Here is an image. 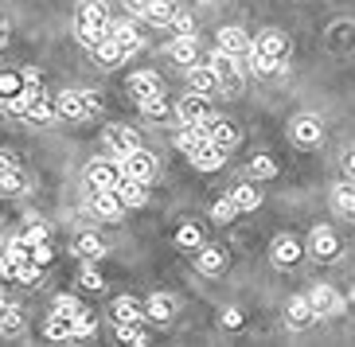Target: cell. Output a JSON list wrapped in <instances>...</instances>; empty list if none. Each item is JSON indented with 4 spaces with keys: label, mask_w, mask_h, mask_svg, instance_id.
<instances>
[{
    "label": "cell",
    "mask_w": 355,
    "mask_h": 347,
    "mask_svg": "<svg viewBox=\"0 0 355 347\" xmlns=\"http://www.w3.org/2000/svg\"><path fill=\"white\" fill-rule=\"evenodd\" d=\"M114 316L125 324V320H141V305H137L133 296H117L114 301Z\"/></svg>",
    "instance_id": "33"
},
{
    "label": "cell",
    "mask_w": 355,
    "mask_h": 347,
    "mask_svg": "<svg viewBox=\"0 0 355 347\" xmlns=\"http://www.w3.org/2000/svg\"><path fill=\"white\" fill-rule=\"evenodd\" d=\"M129 4V12H141V16H145V8H148V0H125Z\"/></svg>",
    "instance_id": "51"
},
{
    "label": "cell",
    "mask_w": 355,
    "mask_h": 347,
    "mask_svg": "<svg viewBox=\"0 0 355 347\" xmlns=\"http://www.w3.org/2000/svg\"><path fill=\"white\" fill-rule=\"evenodd\" d=\"M129 90H133L137 102H141V98H148V94H157L160 90V78L153 71H137L133 78H129Z\"/></svg>",
    "instance_id": "24"
},
{
    "label": "cell",
    "mask_w": 355,
    "mask_h": 347,
    "mask_svg": "<svg viewBox=\"0 0 355 347\" xmlns=\"http://www.w3.org/2000/svg\"><path fill=\"white\" fill-rule=\"evenodd\" d=\"M344 168H347V176H355V148L347 152V160H344Z\"/></svg>",
    "instance_id": "52"
},
{
    "label": "cell",
    "mask_w": 355,
    "mask_h": 347,
    "mask_svg": "<svg viewBox=\"0 0 355 347\" xmlns=\"http://www.w3.org/2000/svg\"><path fill=\"white\" fill-rule=\"evenodd\" d=\"M172 24H176V32H180V35H191V16H176Z\"/></svg>",
    "instance_id": "49"
},
{
    "label": "cell",
    "mask_w": 355,
    "mask_h": 347,
    "mask_svg": "<svg viewBox=\"0 0 355 347\" xmlns=\"http://www.w3.org/2000/svg\"><path fill=\"white\" fill-rule=\"evenodd\" d=\"M121 168H125V176H133V179H153V172H157V164H153V157H148L145 148H133V152H125L121 157Z\"/></svg>",
    "instance_id": "9"
},
{
    "label": "cell",
    "mask_w": 355,
    "mask_h": 347,
    "mask_svg": "<svg viewBox=\"0 0 355 347\" xmlns=\"http://www.w3.org/2000/svg\"><path fill=\"white\" fill-rule=\"evenodd\" d=\"M254 51H258V55H270V59H285L289 43H285L282 32H261L258 39H254Z\"/></svg>",
    "instance_id": "17"
},
{
    "label": "cell",
    "mask_w": 355,
    "mask_h": 347,
    "mask_svg": "<svg viewBox=\"0 0 355 347\" xmlns=\"http://www.w3.org/2000/svg\"><path fill=\"white\" fill-rule=\"evenodd\" d=\"M168 55H172V59H176V63H196L199 59V39L196 35H176V39L168 43Z\"/></svg>",
    "instance_id": "16"
},
{
    "label": "cell",
    "mask_w": 355,
    "mask_h": 347,
    "mask_svg": "<svg viewBox=\"0 0 355 347\" xmlns=\"http://www.w3.org/2000/svg\"><path fill=\"white\" fill-rule=\"evenodd\" d=\"M223 324H227V328H239V324H242V316L230 308V312H223Z\"/></svg>",
    "instance_id": "50"
},
{
    "label": "cell",
    "mask_w": 355,
    "mask_h": 347,
    "mask_svg": "<svg viewBox=\"0 0 355 347\" xmlns=\"http://www.w3.org/2000/svg\"><path fill=\"white\" fill-rule=\"evenodd\" d=\"M230 199H234V207H239V211H254V207H261V188L242 184V188L230 191Z\"/></svg>",
    "instance_id": "29"
},
{
    "label": "cell",
    "mask_w": 355,
    "mask_h": 347,
    "mask_svg": "<svg viewBox=\"0 0 355 347\" xmlns=\"http://www.w3.org/2000/svg\"><path fill=\"white\" fill-rule=\"evenodd\" d=\"M196 265H199V274L215 277V274H223V265H227V258H223V250H219V246H199Z\"/></svg>",
    "instance_id": "20"
},
{
    "label": "cell",
    "mask_w": 355,
    "mask_h": 347,
    "mask_svg": "<svg viewBox=\"0 0 355 347\" xmlns=\"http://www.w3.org/2000/svg\"><path fill=\"white\" fill-rule=\"evenodd\" d=\"M336 207L347 211V215H355V188L352 184H340V188H336Z\"/></svg>",
    "instance_id": "40"
},
{
    "label": "cell",
    "mask_w": 355,
    "mask_h": 347,
    "mask_svg": "<svg viewBox=\"0 0 355 347\" xmlns=\"http://www.w3.org/2000/svg\"><path fill=\"white\" fill-rule=\"evenodd\" d=\"M24 238H28V242H32V246L47 242V226H43V222H32V226L24 231Z\"/></svg>",
    "instance_id": "46"
},
{
    "label": "cell",
    "mask_w": 355,
    "mask_h": 347,
    "mask_svg": "<svg viewBox=\"0 0 355 347\" xmlns=\"http://www.w3.org/2000/svg\"><path fill=\"white\" fill-rule=\"evenodd\" d=\"M289 137L297 141V145H316V141L324 137V121H320L316 114H301V117H293Z\"/></svg>",
    "instance_id": "4"
},
{
    "label": "cell",
    "mask_w": 355,
    "mask_h": 347,
    "mask_svg": "<svg viewBox=\"0 0 355 347\" xmlns=\"http://www.w3.org/2000/svg\"><path fill=\"white\" fill-rule=\"evenodd\" d=\"M188 82L196 94H211L219 86V74H215V66H188Z\"/></svg>",
    "instance_id": "21"
},
{
    "label": "cell",
    "mask_w": 355,
    "mask_h": 347,
    "mask_svg": "<svg viewBox=\"0 0 355 347\" xmlns=\"http://www.w3.org/2000/svg\"><path fill=\"white\" fill-rule=\"evenodd\" d=\"M90 207H94V215H102V219H121L125 203H121L117 191H94V195H90Z\"/></svg>",
    "instance_id": "12"
},
{
    "label": "cell",
    "mask_w": 355,
    "mask_h": 347,
    "mask_svg": "<svg viewBox=\"0 0 355 347\" xmlns=\"http://www.w3.org/2000/svg\"><path fill=\"white\" fill-rule=\"evenodd\" d=\"M78 24H83V28H98V32H105V28H110V12H105L102 0H86L83 12H78Z\"/></svg>",
    "instance_id": "14"
},
{
    "label": "cell",
    "mask_w": 355,
    "mask_h": 347,
    "mask_svg": "<svg viewBox=\"0 0 355 347\" xmlns=\"http://www.w3.org/2000/svg\"><path fill=\"white\" fill-rule=\"evenodd\" d=\"M55 105H59V114H63L67 121H83L86 114H94L98 109V102H94L90 90H63Z\"/></svg>",
    "instance_id": "2"
},
{
    "label": "cell",
    "mask_w": 355,
    "mask_h": 347,
    "mask_svg": "<svg viewBox=\"0 0 355 347\" xmlns=\"http://www.w3.org/2000/svg\"><path fill=\"white\" fill-rule=\"evenodd\" d=\"M105 35H114L125 51H141V35H137L133 24H110V28H105Z\"/></svg>",
    "instance_id": "25"
},
{
    "label": "cell",
    "mask_w": 355,
    "mask_h": 347,
    "mask_svg": "<svg viewBox=\"0 0 355 347\" xmlns=\"http://www.w3.org/2000/svg\"><path fill=\"white\" fill-rule=\"evenodd\" d=\"M219 51H227V55H246L250 51V39H246V32H239V28H223L219 32Z\"/></svg>",
    "instance_id": "19"
},
{
    "label": "cell",
    "mask_w": 355,
    "mask_h": 347,
    "mask_svg": "<svg viewBox=\"0 0 355 347\" xmlns=\"http://www.w3.org/2000/svg\"><path fill=\"white\" fill-rule=\"evenodd\" d=\"M309 305H313L316 316H336L344 308V301H340V293H336L332 285H316L313 293H309Z\"/></svg>",
    "instance_id": "8"
},
{
    "label": "cell",
    "mask_w": 355,
    "mask_h": 347,
    "mask_svg": "<svg viewBox=\"0 0 355 347\" xmlns=\"http://www.w3.org/2000/svg\"><path fill=\"white\" fill-rule=\"evenodd\" d=\"M352 305H355V285H352Z\"/></svg>",
    "instance_id": "54"
},
{
    "label": "cell",
    "mask_w": 355,
    "mask_h": 347,
    "mask_svg": "<svg viewBox=\"0 0 355 347\" xmlns=\"http://www.w3.org/2000/svg\"><path fill=\"white\" fill-rule=\"evenodd\" d=\"M176 242L188 246V250H199V246H203V234H199V226H191V222H188V226H180V231H176Z\"/></svg>",
    "instance_id": "36"
},
{
    "label": "cell",
    "mask_w": 355,
    "mask_h": 347,
    "mask_svg": "<svg viewBox=\"0 0 355 347\" xmlns=\"http://www.w3.org/2000/svg\"><path fill=\"white\" fill-rule=\"evenodd\" d=\"M0 253H4V246H0Z\"/></svg>",
    "instance_id": "55"
},
{
    "label": "cell",
    "mask_w": 355,
    "mask_h": 347,
    "mask_svg": "<svg viewBox=\"0 0 355 347\" xmlns=\"http://www.w3.org/2000/svg\"><path fill=\"white\" fill-rule=\"evenodd\" d=\"M270 258H273V265H282V269H289V265H297V258H301V242H297L293 234H282V238H273Z\"/></svg>",
    "instance_id": "10"
},
{
    "label": "cell",
    "mask_w": 355,
    "mask_h": 347,
    "mask_svg": "<svg viewBox=\"0 0 355 347\" xmlns=\"http://www.w3.org/2000/svg\"><path fill=\"white\" fill-rule=\"evenodd\" d=\"M313 320H316V312H313V305H309V296H293L289 308H285V324L304 328V324H313Z\"/></svg>",
    "instance_id": "15"
},
{
    "label": "cell",
    "mask_w": 355,
    "mask_h": 347,
    "mask_svg": "<svg viewBox=\"0 0 355 347\" xmlns=\"http://www.w3.org/2000/svg\"><path fill=\"white\" fill-rule=\"evenodd\" d=\"M117 195H121V203H125V207H145V203H148L145 179H133V176H125L121 184H117Z\"/></svg>",
    "instance_id": "13"
},
{
    "label": "cell",
    "mask_w": 355,
    "mask_h": 347,
    "mask_svg": "<svg viewBox=\"0 0 355 347\" xmlns=\"http://www.w3.org/2000/svg\"><path fill=\"white\" fill-rule=\"evenodd\" d=\"M94 51H98V63H102V66H117V63H121V59L129 55L125 47H121V43L114 39V35H105V39L98 43Z\"/></svg>",
    "instance_id": "23"
},
{
    "label": "cell",
    "mask_w": 355,
    "mask_h": 347,
    "mask_svg": "<svg viewBox=\"0 0 355 347\" xmlns=\"http://www.w3.org/2000/svg\"><path fill=\"white\" fill-rule=\"evenodd\" d=\"M55 312H67V316H78L83 312V305H78V301H74V296H55Z\"/></svg>",
    "instance_id": "43"
},
{
    "label": "cell",
    "mask_w": 355,
    "mask_h": 347,
    "mask_svg": "<svg viewBox=\"0 0 355 347\" xmlns=\"http://www.w3.org/2000/svg\"><path fill=\"white\" fill-rule=\"evenodd\" d=\"M145 20H153V24H172V20H176V0H148Z\"/></svg>",
    "instance_id": "28"
},
{
    "label": "cell",
    "mask_w": 355,
    "mask_h": 347,
    "mask_svg": "<svg viewBox=\"0 0 355 347\" xmlns=\"http://www.w3.org/2000/svg\"><path fill=\"white\" fill-rule=\"evenodd\" d=\"M43 332H47V339H74V316L55 312L51 320L43 324Z\"/></svg>",
    "instance_id": "22"
},
{
    "label": "cell",
    "mask_w": 355,
    "mask_h": 347,
    "mask_svg": "<svg viewBox=\"0 0 355 347\" xmlns=\"http://www.w3.org/2000/svg\"><path fill=\"white\" fill-rule=\"evenodd\" d=\"M211 215H215V222H230L234 215H239V207H234V199L227 195V199H219V203H215V211H211Z\"/></svg>",
    "instance_id": "41"
},
{
    "label": "cell",
    "mask_w": 355,
    "mask_h": 347,
    "mask_svg": "<svg viewBox=\"0 0 355 347\" xmlns=\"http://www.w3.org/2000/svg\"><path fill=\"white\" fill-rule=\"evenodd\" d=\"M90 332H94V320H90V312L83 308V312L74 316V336H90Z\"/></svg>",
    "instance_id": "45"
},
{
    "label": "cell",
    "mask_w": 355,
    "mask_h": 347,
    "mask_svg": "<svg viewBox=\"0 0 355 347\" xmlns=\"http://www.w3.org/2000/svg\"><path fill=\"white\" fill-rule=\"evenodd\" d=\"M199 125L207 129V133H211V145H219L223 152H230V148L239 145V129L230 125V121H223V117H215V114H211L207 121H199Z\"/></svg>",
    "instance_id": "5"
},
{
    "label": "cell",
    "mask_w": 355,
    "mask_h": 347,
    "mask_svg": "<svg viewBox=\"0 0 355 347\" xmlns=\"http://www.w3.org/2000/svg\"><path fill=\"white\" fill-rule=\"evenodd\" d=\"M313 253L320 262H332L336 253H340V238H336L332 226H316L313 231Z\"/></svg>",
    "instance_id": "11"
},
{
    "label": "cell",
    "mask_w": 355,
    "mask_h": 347,
    "mask_svg": "<svg viewBox=\"0 0 355 347\" xmlns=\"http://www.w3.org/2000/svg\"><path fill=\"white\" fill-rule=\"evenodd\" d=\"M4 308H8V296H4V293H0V312H4Z\"/></svg>",
    "instance_id": "53"
},
{
    "label": "cell",
    "mask_w": 355,
    "mask_h": 347,
    "mask_svg": "<svg viewBox=\"0 0 355 347\" xmlns=\"http://www.w3.org/2000/svg\"><path fill=\"white\" fill-rule=\"evenodd\" d=\"M117 339H121V344H145V332H141L137 320H125V324L117 328Z\"/></svg>",
    "instance_id": "38"
},
{
    "label": "cell",
    "mask_w": 355,
    "mask_h": 347,
    "mask_svg": "<svg viewBox=\"0 0 355 347\" xmlns=\"http://www.w3.org/2000/svg\"><path fill=\"white\" fill-rule=\"evenodd\" d=\"M40 274H43V265L35 262V258H28V262L16 265V281H24V285H35V281H40Z\"/></svg>",
    "instance_id": "34"
},
{
    "label": "cell",
    "mask_w": 355,
    "mask_h": 347,
    "mask_svg": "<svg viewBox=\"0 0 355 347\" xmlns=\"http://www.w3.org/2000/svg\"><path fill=\"white\" fill-rule=\"evenodd\" d=\"M74 253L86 258V262H98V258H105V242L98 238V234H83V238L74 242Z\"/></svg>",
    "instance_id": "27"
},
{
    "label": "cell",
    "mask_w": 355,
    "mask_h": 347,
    "mask_svg": "<svg viewBox=\"0 0 355 347\" xmlns=\"http://www.w3.org/2000/svg\"><path fill=\"white\" fill-rule=\"evenodd\" d=\"M102 274H98V269H86L83 274V289H90V293H98V289H102Z\"/></svg>",
    "instance_id": "48"
},
{
    "label": "cell",
    "mask_w": 355,
    "mask_h": 347,
    "mask_svg": "<svg viewBox=\"0 0 355 347\" xmlns=\"http://www.w3.org/2000/svg\"><path fill=\"white\" fill-rule=\"evenodd\" d=\"M20 332H24V316L8 305L0 312V336H20Z\"/></svg>",
    "instance_id": "32"
},
{
    "label": "cell",
    "mask_w": 355,
    "mask_h": 347,
    "mask_svg": "<svg viewBox=\"0 0 355 347\" xmlns=\"http://www.w3.org/2000/svg\"><path fill=\"white\" fill-rule=\"evenodd\" d=\"M16 90H24L20 74H0V94H16Z\"/></svg>",
    "instance_id": "44"
},
{
    "label": "cell",
    "mask_w": 355,
    "mask_h": 347,
    "mask_svg": "<svg viewBox=\"0 0 355 347\" xmlns=\"http://www.w3.org/2000/svg\"><path fill=\"white\" fill-rule=\"evenodd\" d=\"M176 145L184 148L188 157H196L199 148H207V145H211V133H207L203 125H188V129H184V133L176 137Z\"/></svg>",
    "instance_id": "18"
},
{
    "label": "cell",
    "mask_w": 355,
    "mask_h": 347,
    "mask_svg": "<svg viewBox=\"0 0 355 347\" xmlns=\"http://www.w3.org/2000/svg\"><path fill=\"white\" fill-rule=\"evenodd\" d=\"M121 179H125L121 160H94V164L86 168V184H90L94 191H117Z\"/></svg>",
    "instance_id": "1"
},
{
    "label": "cell",
    "mask_w": 355,
    "mask_h": 347,
    "mask_svg": "<svg viewBox=\"0 0 355 347\" xmlns=\"http://www.w3.org/2000/svg\"><path fill=\"white\" fill-rule=\"evenodd\" d=\"M20 191H24L20 168H16V172H4V176H0V195H20Z\"/></svg>",
    "instance_id": "37"
},
{
    "label": "cell",
    "mask_w": 355,
    "mask_h": 347,
    "mask_svg": "<svg viewBox=\"0 0 355 347\" xmlns=\"http://www.w3.org/2000/svg\"><path fill=\"white\" fill-rule=\"evenodd\" d=\"M254 176H261V179H270V176H277V164H273L270 157H254Z\"/></svg>",
    "instance_id": "42"
},
{
    "label": "cell",
    "mask_w": 355,
    "mask_h": 347,
    "mask_svg": "<svg viewBox=\"0 0 355 347\" xmlns=\"http://www.w3.org/2000/svg\"><path fill=\"white\" fill-rule=\"evenodd\" d=\"M176 114H180V121H184V125H199V121H207V117H211L207 94H196V90H191V94L176 105Z\"/></svg>",
    "instance_id": "6"
},
{
    "label": "cell",
    "mask_w": 355,
    "mask_h": 347,
    "mask_svg": "<svg viewBox=\"0 0 355 347\" xmlns=\"http://www.w3.org/2000/svg\"><path fill=\"white\" fill-rule=\"evenodd\" d=\"M141 114H145V117H168V94H164V90L141 98Z\"/></svg>",
    "instance_id": "31"
},
{
    "label": "cell",
    "mask_w": 355,
    "mask_h": 347,
    "mask_svg": "<svg viewBox=\"0 0 355 347\" xmlns=\"http://www.w3.org/2000/svg\"><path fill=\"white\" fill-rule=\"evenodd\" d=\"M223 157H227V152H223L219 145H207V148H199L196 157H191V164H196L199 172H215V168H223Z\"/></svg>",
    "instance_id": "26"
},
{
    "label": "cell",
    "mask_w": 355,
    "mask_h": 347,
    "mask_svg": "<svg viewBox=\"0 0 355 347\" xmlns=\"http://www.w3.org/2000/svg\"><path fill=\"white\" fill-rule=\"evenodd\" d=\"M16 168H20V157L8 152V148H0V176H4V172H16Z\"/></svg>",
    "instance_id": "47"
},
{
    "label": "cell",
    "mask_w": 355,
    "mask_h": 347,
    "mask_svg": "<svg viewBox=\"0 0 355 347\" xmlns=\"http://www.w3.org/2000/svg\"><path fill=\"white\" fill-rule=\"evenodd\" d=\"M277 66H282V59H270V55H258V51L250 47V71H254V74H273Z\"/></svg>",
    "instance_id": "35"
},
{
    "label": "cell",
    "mask_w": 355,
    "mask_h": 347,
    "mask_svg": "<svg viewBox=\"0 0 355 347\" xmlns=\"http://www.w3.org/2000/svg\"><path fill=\"white\" fill-rule=\"evenodd\" d=\"M145 312L153 316V320H160V324H164V320H172V312H176V305H172V296L157 293L153 301H148V308H145Z\"/></svg>",
    "instance_id": "30"
},
{
    "label": "cell",
    "mask_w": 355,
    "mask_h": 347,
    "mask_svg": "<svg viewBox=\"0 0 355 347\" xmlns=\"http://www.w3.org/2000/svg\"><path fill=\"white\" fill-rule=\"evenodd\" d=\"M28 114H32L35 117V121H51V117L55 114H59V105H51V102H47V98H35V102H32V109H28Z\"/></svg>",
    "instance_id": "39"
},
{
    "label": "cell",
    "mask_w": 355,
    "mask_h": 347,
    "mask_svg": "<svg viewBox=\"0 0 355 347\" xmlns=\"http://www.w3.org/2000/svg\"><path fill=\"white\" fill-rule=\"evenodd\" d=\"M105 148H110L117 160H121L125 152L141 148V137H137L133 129H125V125H110V129H105Z\"/></svg>",
    "instance_id": "7"
},
{
    "label": "cell",
    "mask_w": 355,
    "mask_h": 347,
    "mask_svg": "<svg viewBox=\"0 0 355 347\" xmlns=\"http://www.w3.org/2000/svg\"><path fill=\"white\" fill-rule=\"evenodd\" d=\"M211 66H215V74H219V86H223V90H227V94H239L242 74H239V63H234V55L215 51V55H211Z\"/></svg>",
    "instance_id": "3"
}]
</instances>
